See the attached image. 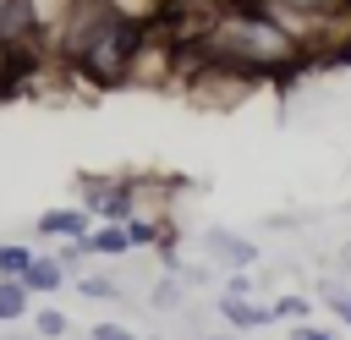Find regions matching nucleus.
<instances>
[{"instance_id":"2","label":"nucleus","mask_w":351,"mask_h":340,"mask_svg":"<svg viewBox=\"0 0 351 340\" xmlns=\"http://www.w3.org/2000/svg\"><path fill=\"white\" fill-rule=\"evenodd\" d=\"M82 208L93 214V225H126L137 214V181L132 175H88Z\"/></svg>"},{"instance_id":"1","label":"nucleus","mask_w":351,"mask_h":340,"mask_svg":"<svg viewBox=\"0 0 351 340\" xmlns=\"http://www.w3.org/2000/svg\"><path fill=\"white\" fill-rule=\"evenodd\" d=\"M197 55L214 60V66H230V71H241L252 82H263V77L291 71L307 49L269 5L230 0V5H214L208 22L197 27Z\"/></svg>"},{"instance_id":"15","label":"nucleus","mask_w":351,"mask_h":340,"mask_svg":"<svg viewBox=\"0 0 351 340\" xmlns=\"http://www.w3.org/2000/svg\"><path fill=\"white\" fill-rule=\"evenodd\" d=\"M33 263L27 241H0V280H22V269Z\"/></svg>"},{"instance_id":"9","label":"nucleus","mask_w":351,"mask_h":340,"mask_svg":"<svg viewBox=\"0 0 351 340\" xmlns=\"http://www.w3.org/2000/svg\"><path fill=\"white\" fill-rule=\"evenodd\" d=\"M88 258H132L126 225H93L88 230Z\"/></svg>"},{"instance_id":"19","label":"nucleus","mask_w":351,"mask_h":340,"mask_svg":"<svg viewBox=\"0 0 351 340\" xmlns=\"http://www.w3.org/2000/svg\"><path fill=\"white\" fill-rule=\"evenodd\" d=\"M11 55H16V49H5V44H0V71H5V66H11Z\"/></svg>"},{"instance_id":"22","label":"nucleus","mask_w":351,"mask_h":340,"mask_svg":"<svg viewBox=\"0 0 351 340\" xmlns=\"http://www.w3.org/2000/svg\"><path fill=\"white\" fill-rule=\"evenodd\" d=\"M137 340H143V335H137Z\"/></svg>"},{"instance_id":"14","label":"nucleus","mask_w":351,"mask_h":340,"mask_svg":"<svg viewBox=\"0 0 351 340\" xmlns=\"http://www.w3.org/2000/svg\"><path fill=\"white\" fill-rule=\"evenodd\" d=\"M71 285L88 296V302H121V285L110 274H71Z\"/></svg>"},{"instance_id":"13","label":"nucleus","mask_w":351,"mask_h":340,"mask_svg":"<svg viewBox=\"0 0 351 340\" xmlns=\"http://www.w3.org/2000/svg\"><path fill=\"white\" fill-rule=\"evenodd\" d=\"M186 302V285L176 280V274H154V285H148V307H159V313H176Z\"/></svg>"},{"instance_id":"12","label":"nucleus","mask_w":351,"mask_h":340,"mask_svg":"<svg viewBox=\"0 0 351 340\" xmlns=\"http://www.w3.org/2000/svg\"><path fill=\"white\" fill-rule=\"evenodd\" d=\"M27 324H33V335H38V340H71V318H66L60 307H49V302H44V307H33V313H27Z\"/></svg>"},{"instance_id":"7","label":"nucleus","mask_w":351,"mask_h":340,"mask_svg":"<svg viewBox=\"0 0 351 340\" xmlns=\"http://www.w3.org/2000/svg\"><path fill=\"white\" fill-rule=\"evenodd\" d=\"M66 280H71V274H66V263H60L55 252H33V263L22 269V291H27L33 302H38V296H55V291H66Z\"/></svg>"},{"instance_id":"8","label":"nucleus","mask_w":351,"mask_h":340,"mask_svg":"<svg viewBox=\"0 0 351 340\" xmlns=\"http://www.w3.org/2000/svg\"><path fill=\"white\" fill-rule=\"evenodd\" d=\"M313 302L329 307V318H335L340 329H351V280H346V274H324V280L313 285Z\"/></svg>"},{"instance_id":"4","label":"nucleus","mask_w":351,"mask_h":340,"mask_svg":"<svg viewBox=\"0 0 351 340\" xmlns=\"http://www.w3.org/2000/svg\"><path fill=\"white\" fill-rule=\"evenodd\" d=\"M33 230H38V241H88V230H93V214L82 208V203H60V208H44L38 219H33Z\"/></svg>"},{"instance_id":"11","label":"nucleus","mask_w":351,"mask_h":340,"mask_svg":"<svg viewBox=\"0 0 351 340\" xmlns=\"http://www.w3.org/2000/svg\"><path fill=\"white\" fill-rule=\"evenodd\" d=\"M27 313H33V296L22 291V280H0V329L22 324Z\"/></svg>"},{"instance_id":"18","label":"nucleus","mask_w":351,"mask_h":340,"mask_svg":"<svg viewBox=\"0 0 351 340\" xmlns=\"http://www.w3.org/2000/svg\"><path fill=\"white\" fill-rule=\"evenodd\" d=\"M285 340H340V335H335L329 324H291Z\"/></svg>"},{"instance_id":"10","label":"nucleus","mask_w":351,"mask_h":340,"mask_svg":"<svg viewBox=\"0 0 351 340\" xmlns=\"http://www.w3.org/2000/svg\"><path fill=\"white\" fill-rule=\"evenodd\" d=\"M313 307H318L313 296H302V291H280V296L269 302V318L291 329V324H313Z\"/></svg>"},{"instance_id":"6","label":"nucleus","mask_w":351,"mask_h":340,"mask_svg":"<svg viewBox=\"0 0 351 340\" xmlns=\"http://www.w3.org/2000/svg\"><path fill=\"white\" fill-rule=\"evenodd\" d=\"M214 307H219V318H225L230 335H263L274 324L269 318V302H258V296H219Z\"/></svg>"},{"instance_id":"20","label":"nucleus","mask_w":351,"mask_h":340,"mask_svg":"<svg viewBox=\"0 0 351 340\" xmlns=\"http://www.w3.org/2000/svg\"><path fill=\"white\" fill-rule=\"evenodd\" d=\"M340 269H346V274H351V247H346V252H340Z\"/></svg>"},{"instance_id":"21","label":"nucleus","mask_w":351,"mask_h":340,"mask_svg":"<svg viewBox=\"0 0 351 340\" xmlns=\"http://www.w3.org/2000/svg\"><path fill=\"white\" fill-rule=\"evenodd\" d=\"M0 340H16V335H0Z\"/></svg>"},{"instance_id":"5","label":"nucleus","mask_w":351,"mask_h":340,"mask_svg":"<svg viewBox=\"0 0 351 340\" xmlns=\"http://www.w3.org/2000/svg\"><path fill=\"white\" fill-rule=\"evenodd\" d=\"M22 11H27V33H33V44H55L60 33H66V22L82 11V0H22Z\"/></svg>"},{"instance_id":"3","label":"nucleus","mask_w":351,"mask_h":340,"mask_svg":"<svg viewBox=\"0 0 351 340\" xmlns=\"http://www.w3.org/2000/svg\"><path fill=\"white\" fill-rule=\"evenodd\" d=\"M197 258H203L208 269H219V274L252 269V263H258V241H247L241 230H225V225H203V230H197Z\"/></svg>"},{"instance_id":"17","label":"nucleus","mask_w":351,"mask_h":340,"mask_svg":"<svg viewBox=\"0 0 351 340\" xmlns=\"http://www.w3.org/2000/svg\"><path fill=\"white\" fill-rule=\"evenodd\" d=\"M88 340H137V335H132L121 318H99V324L88 329Z\"/></svg>"},{"instance_id":"16","label":"nucleus","mask_w":351,"mask_h":340,"mask_svg":"<svg viewBox=\"0 0 351 340\" xmlns=\"http://www.w3.org/2000/svg\"><path fill=\"white\" fill-rule=\"evenodd\" d=\"M219 296H258V274L252 269H230L225 285H219Z\"/></svg>"}]
</instances>
